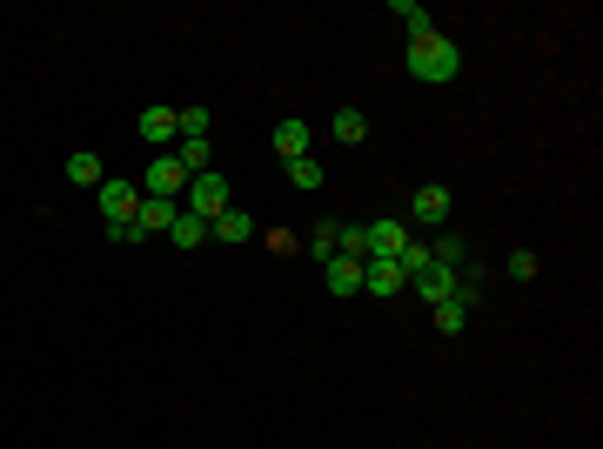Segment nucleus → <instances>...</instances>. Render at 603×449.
I'll return each mask as SVG.
<instances>
[{
    "mask_svg": "<svg viewBox=\"0 0 603 449\" xmlns=\"http://www.w3.org/2000/svg\"><path fill=\"white\" fill-rule=\"evenodd\" d=\"M396 269H402V275H423V269H429V242H416V235H409V242L396 248Z\"/></svg>",
    "mask_w": 603,
    "mask_h": 449,
    "instance_id": "nucleus-20",
    "label": "nucleus"
},
{
    "mask_svg": "<svg viewBox=\"0 0 603 449\" xmlns=\"http://www.w3.org/2000/svg\"><path fill=\"white\" fill-rule=\"evenodd\" d=\"M409 74L429 81V88H443L463 74V47L449 41V34H423V41H409Z\"/></svg>",
    "mask_w": 603,
    "mask_h": 449,
    "instance_id": "nucleus-1",
    "label": "nucleus"
},
{
    "mask_svg": "<svg viewBox=\"0 0 603 449\" xmlns=\"http://www.w3.org/2000/svg\"><path fill=\"white\" fill-rule=\"evenodd\" d=\"M181 208H188V215H201V222L215 228L235 202H228V181L215 175V168H208V175H188V195H181Z\"/></svg>",
    "mask_w": 603,
    "mask_h": 449,
    "instance_id": "nucleus-2",
    "label": "nucleus"
},
{
    "mask_svg": "<svg viewBox=\"0 0 603 449\" xmlns=\"http://www.w3.org/2000/svg\"><path fill=\"white\" fill-rule=\"evenodd\" d=\"M208 235H215V242H248V235H255V215H248V208H228Z\"/></svg>",
    "mask_w": 603,
    "mask_h": 449,
    "instance_id": "nucleus-13",
    "label": "nucleus"
},
{
    "mask_svg": "<svg viewBox=\"0 0 603 449\" xmlns=\"http://www.w3.org/2000/svg\"><path fill=\"white\" fill-rule=\"evenodd\" d=\"M101 175H108V168H101V155H88V148H81V155H67V181H81V188H101Z\"/></svg>",
    "mask_w": 603,
    "mask_h": 449,
    "instance_id": "nucleus-15",
    "label": "nucleus"
},
{
    "mask_svg": "<svg viewBox=\"0 0 603 449\" xmlns=\"http://www.w3.org/2000/svg\"><path fill=\"white\" fill-rule=\"evenodd\" d=\"M289 181H295V188H322V161H315V155L289 161Z\"/></svg>",
    "mask_w": 603,
    "mask_h": 449,
    "instance_id": "nucleus-22",
    "label": "nucleus"
},
{
    "mask_svg": "<svg viewBox=\"0 0 603 449\" xmlns=\"http://www.w3.org/2000/svg\"><path fill=\"white\" fill-rule=\"evenodd\" d=\"M429 315H436V329H443V336H463V329H469V309H463V302H436Z\"/></svg>",
    "mask_w": 603,
    "mask_h": 449,
    "instance_id": "nucleus-19",
    "label": "nucleus"
},
{
    "mask_svg": "<svg viewBox=\"0 0 603 449\" xmlns=\"http://www.w3.org/2000/svg\"><path fill=\"white\" fill-rule=\"evenodd\" d=\"M168 155H175L181 168H188V175H208V141H175Z\"/></svg>",
    "mask_w": 603,
    "mask_h": 449,
    "instance_id": "nucleus-18",
    "label": "nucleus"
},
{
    "mask_svg": "<svg viewBox=\"0 0 603 449\" xmlns=\"http://www.w3.org/2000/svg\"><path fill=\"white\" fill-rule=\"evenodd\" d=\"M134 135H141V141H155L161 155H168V148H175V108H141Z\"/></svg>",
    "mask_w": 603,
    "mask_h": 449,
    "instance_id": "nucleus-8",
    "label": "nucleus"
},
{
    "mask_svg": "<svg viewBox=\"0 0 603 449\" xmlns=\"http://www.w3.org/2000/svg\"><path fill=\"white\" fill-rule=\"evenodd\" d=\"M275 155H282V161L309 155V121H282V128H275Z\"/></svg>",
    "mask_w": 603,
    "mask_h": 449,
    "instance_id": "nucleus-11",
    "label": "nucleus"
},
{
    "mask_svg": "<svg viewBox=\"0 0 603 449\" xmlns=\"http://www.w3.org/2000/svg\"><path fill=\"white\" fill-rule=\"evenodd\" d=\"M134 208H141V181H101V215H108V228H128Z\"/></svg>",
    "mask_w": 603,
    "mask_h": 449,
    "instance_id": "nucleus-4",
    "label": "nucleus"
},
{
    "mask_svg": "<svg viewBox=\"0 0 603 449\" xmlns=\"http://www.w3.org/2000/svg\"><path fill=\"white\" fill-rule=\"evenodd\" d=\"M449 302L476 309V302H483V275H476V269H456V295H449Z\"/></svg>",
    "mask_w": 603,
    "mask_h": 449,
    "instance_id": "nucleus-21",
    "label": "nucleus"
},
{
    "mask_svg": "<svg viewBox=\"0 0 603 449\" xmlns=\"http://www.w3.org/2000/svg\"><path fill=\"white\" fill-rule=\"evenodd\" d=\"M510 275H516V282H530V275H536V255H530V248H516V255H510Z\"/></svg>",
    "mask_w": 603,
    "mask_h": 449,
    "instance_id": "nucleus-23",
    "label": "nucleus"
},
{
    "mask_svg": "<svg viewBox=\"0 0 603 449\" xmlns=\"http://www.w3.org/2000/svg\"><path fill=\"white\" fill-rule=\"evenodd\" d=\"M322 275H329V295H362V262L356 255H329Z\"/></svg>",
    "mask_w": 603,
    "mask_h": 449,
    "instance_id": "nucleus-9",
    "label": "nucleus"
},
{
    "mask_svg": "<svg viewBox=\"0 0 603 449\" xmlns=\"http://www.w3.org/2000/svg\"><path fill=\"white\" fill-rule=\"evenodd\" d=\"M402 242H409V222H369V255H389L396 262Z\"/></svg>",
    "mask_w": 603,
    "mask_h": 449,
    "instance_id": "nucleus-10",
    "label": "nucleus"
},
{
    "mask_svg": "<svg viewBox=\"0 0 603 449\" xmlns=\"http://www.w3.org/2000/svg\"><path fill=\"white\" fill-rule=\"evenodd\" d=\"M335 248H342V222H315L309 228V255H315V262H329Z\"/></svg>",
    "mask_w": 603,
    "mask_h": 449,
    "instance_id": "nucleus-16",
    "label": "nucleus"
},
{
    "mask_svg": "<svg viewBox=\"0 0 603 449\" xmlns=\"http://www.w3.org/2000/svg\"><path fill=\"white\" fill-rule=\"evenodd\" d=\"M396 21L409 27V41H423V34H436V27H429V7H416V0H396Z\"/></svg>",
    "mask_w": 603,
    "mask_h": 449,
    "instance_id": "nucleus-17",
    "label": "nucleus"
},
{
    "mask_svg": "<svg viewBox=\"0 0 603 449\" xmlns=\"http://www.w3.org/2000/svg\"><path fill=\"white\" fill-rule=\"evenodd\" d=\"M362 289H369V295H402V289H409V275H402L389 255H369V262H362Z\"/></svg>",
    "mask_w": 603,
    "mask_h": 449,
    "instance_id": "nucleus-6",
    "label": "nucleus"
},
{
    "mask_svg": "<svg viewBox=\"0 0 603 449\" xmlns=\"http://www.w3.org/2000/svg\"><path fill=\"white\" fill-rule=\"evenodd\" d=\"M449 188H436V181H429V188H416V195H409V222H423V228H443L449 222Z\"/></svg>",
    "mask_w": 603,
    "mask_h": 449,
    "instance_id": "nucleus-5",
    "label": "nucleus"
},
{
    "mask_svg": "<svg viewBox=\"0 0 603 449\" xmlns=\"http://www.w3.org/2000/svg\"><path fill=\"white\" fill-rule=\"evenodd\" d=\"M141 195H155V202L188 195V168H181L175 155H155V161H148V175H141Z\"/></svg>",
    "mask_w": 603,
    "mask_h": 449,
    "instance_id": "nucleus-3",
    "label": "nucleus"
},
{
    "mask_svg": "<svg viewBox=\"0 0 603 449\" xmlns=\"http://www.w3.org/2000/svg\"><path fill=\"white\" fill-rule=\"evenodd\" d=\"M168 242H175V248H201V242H208V222L181 208V215H175V228H168Z\"/></svg>",
    "mask_w": 603,
    "mask_h": 449,
    "instance_id": "nucleus-14",
    "label": "nucleus"
},
{
    "mask_svg": "<svg viewBox=\"0 0 603 449\" xmlns=\"http://www.w3.org/2000/svg\"><path fill=\"white\" fill-rule=\"evenodd\" d=\"M175 215H181L175 202H155V195H141V208H134V235H141V242H148V235H168V228H175Z\"/></svg>",
    "mask_w": 603,
    "mask_h": 449,
    "instance_id": "nucleus-7",
    "label": "nucleus"
},
{
    "mask_svg": "<svg viewBox=\"0 0 603 449\" xmlns=\"http://www.w3.org/2000/svg\"><path fill=\"white\" fill-rule=\"evenodd\" d=\"M329 128H335V141H349V148H362V141H369V114H362V108H342V114L329 121Z\"/></svg>",
    "mask_w": 603,
    "mask_h": 449,
    "instance_id": "nucleus-12",
    "label": "nucleus"
}]
</instances>
